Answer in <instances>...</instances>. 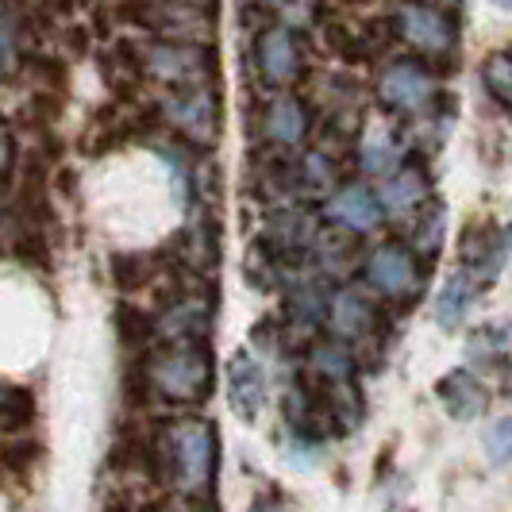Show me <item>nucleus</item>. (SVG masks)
Here are the masks:
<instances>
[{
    "mask_svg": "<svg viewBox=\"0 0 512 512\" xmlns=\"http://www.w3.org/2000/svg\"><path fill=\"white\" fill-rule=\"evenodd\" d=\"M170 462L181 489L201 493L212 482L216 466V436L205 420H181L170 428Z\"/></svg>",
    "mask_w": 512,
    "mask_h": 512,
    "instance_id": "nucleus-1",
    "label": "nucleus"
},
{
    "mask_svg": "<svg viewBox=\"0 0 512 512\" xmlns=\"http://www.w3.org/2000/svg\"><path fill=\"white\" fill-rule=\"evenodd\" d=\"M151 382L174 401H201L208 393V382H212V366H208L205 351L178 339L170 351H162L154 359Z\"/></svg>",
    "mask_w": 512,
    "mask_h": 512,
    "instance_id": "nucleus-2",
    "label": "nucleus"
},
{
    "mask_svg": "<svg viewBox=\"0 0 512 512\" xmlns=\"http://www.w3.org/2000/svg\"><path fill=\"white\" fill-rule=\"evenodd\" d=\"M378 93H382L385 108H393V112H424L436 97V81L416 62H397L382 74Z\"/></svg>",
    "mask_w": 512,
    "mask_h": 512,
    "instance_id": "nucleus-3",
    "label": "nucleus"
},
{
    "mask_svg": "<svg viewBox=\"0 0 512 512\" xmlns=\"http://www.w3.org/2000/svg\"><path fill=\"white\" fill-rule=\"evenodd\" d=\"M366 282L374 285L385 297H405L420 282V266L416 255L401 243H385L374 255L366 258Z\"/></svg>",
    "mask_w": 512,
    "mask_h": 512,
    "instance_id": "nucleus-4",
    "label": "nucleus"
},
{
    "mask_svg": "<svg viewBox=\"0 0 512 512\" xmlns=\"http://www.w3.org/2000/svg\"><path fill=\"white\" fill-rule=\"evenodd\" d=\"M397 27H401V35L409 39L412 47H420V51L428 54H443L455 43L451 20L439 8H428V4H405L397 12Z\"/></svg>",
    "mask_w": 512,
    "mask_h": 512,
    "instance_id": "nucleus-5",
    "label": "nucleus"
},
{
    "mask_svg": "<svg viewBox=\"0 0 512 512\" xmlns=\"http://www.w3.org/2000/svg\"><path fill=\"white\" fill-rule=\"evenodd\" d=\"M228 397L231 409L239 412L243 420H255L262 401H266V378H262V366L255 355L239 351L228 366Z\"/></svg>",
    "mask_w": 512,
    "mask_h": 512,
    "instance_id": "nucleus-6",
    "label": "nucleus"
},
{
    "mask_svg": "<svg viewBox=\"0 0 512 512\" xmlns=\"http://www.w3.org/2000/svg\"><path fill=\"white\" fill-rule=\"evenodd\" d=\"M382 212L385 208L378 205V197L362 185H347L328 201V216L347 231H374L382 224Z\"/></svg>",
    "mask_w": 512,
    "mask_h": 512,
    "instance_id": "nucleus-7",
    "label": "nucleus"
},
{
    "mask_svg": "<svg viewBox=\"0 0 512 512\" xmlns=\"http://www.w3.org/2000/svg\"><path fill=\"white\" fill-rule=\"evenodd\" d=\"M258 70L270 85H285L297 74V39L289 27H266L258 39Z\"/></svg>",
    "mask_w": 512,
    "mask_h": 512,
    "instance_id": "nucleus-8",
    "label": "nucleus"
},
{
    "mask_svg": "<svg viewBox=\"0 0 512 512\" xmlns=\"http://www.w3.org/2000/svg\"><path fill=\"white\" fill-rule=\"evenodd\" d=\"M439 401L447 405L451 416H459V420H478L482 412H486V389L482 382L474 378V374H466V370H451L443 382H439Z\"/></svg>",
    "mask_w": 512,
    "mask_h": 512,
    "instance_id": "nucleus-9",
    "label": "nucleus"
},
{
    "mask_svg": "<svg viewBox=\"0 0 512 512\" xmlns=\"http://www.w3.org/2000/svg\"><path fill=\"white\" fill-rule=\"evenodd\" d=\"M497 262H501V243H497V231H470L462 239V274L474 278V282H493L497 278Z\"/></svg>",
    "mask_w": 512,
    "mask_h": 512,
    "instance_id": "nucleus-10",
    "label": "nucleus"
},
{
    "mask_svg": "<svg viewBox=\"0 0 512 512\" xmlns=\"http://www.w3.org/2000/svg\"><path fill=\"white\" fill-rule=\"evenodd\" d=\"M328 320H332V332L343 339H355V335L370 332V305L362 301L355 289H339L328 305Z\"/></svg>",
    "mask_w": 512,
    "mask_h": 512,
    "instance_id": "nucleus-11",
    "label": "nucleus"
},
{
    "mask_svg": "<svg viewBox=\"0 0 512 512\" xmlns=\"http://www.w3.org/2000/svg\"><path fill=\"white\" fill-rule=\"evenodd\" d=\"M266 135L274 143L297 147L305 139V104L297 101V97H278L266 108Z\"/></svg>",
    "mask_w": 512,
    "mask_h": 512,
    "instance_id": "nucleus-12",
    "label": "nucleus"
},
{
    "mask_svg": "<svg viewBox=\"0 0 512 512\" xmlns=\"http://www.w3.org/2000/svg\"><path fill=\"white\" fill-rule=\"evenodd\" d=\"M474 293H478V282L474 278H466V274H455V278H447V285L439 289L436 297V320L443 328H455L462 316L470 312L474 305Z\"/></svg>",
    "mask_w": 512,
    "mask_h": 512,
    "instance_id": "nucleus-13",
    "label": "nucleus"
},
{
    "mask_svg": "<svg viewBox=\"0 0 512 512\" xmlns=\"http://www.w3.org/2000/svg\"><path fill=\"white\" fill-rule=\"evenodd\" d=\"M385 212L393 216H409L420 205H428V185L420 178V170H401L397 178L385 185Z\"/></svg>",
    "mask_w": 512,
    "mask_h": 512,
    "instance_id": "nucleus-14",
    "label": "nucleus"
},
{
    "mask_svg": "<svg viewBox=\"0 0 512 512\" xmlns=\"http://www.w3.org/2000/svg\"><path fill=\"white\" fill-rule=\"evenodd\" d=\"M147 62H151L154 74L166 77V81H185V77L201 74V66H205L201 51H193V47H154L147 54Z\"/></svg>",
    "mask_w": 512,
    "mask_h": 512,
    "instance_id": "nucleus-15",
    "label": "nucleus"
},
{
    "mask_svg": "<svg viewBox=\"0 0 512 512\" xmlns=\"http://www.w3.org/2000/svg\"><path fill=\"white\" fill-rule=\"evenodd\" d=\"M170 108H174L170 116L181 124V131H189V135H197V139H208V135H212V101H208V93H193V97H185V101H174Z\"/></svg>",
    "mask_w": 512,
    "mask_h": 512,
    "instance_id": "nucleus-16",
    "label": "nucleus"
},
{
    "mask_svg": "<svg viewBox=\"0 0 512 512\" xmlns=\"http://www.w3.org/2000/svg\"><path fill=\"white\" fill-rule=\"evenodd\" d=\"M397 158H401V147L393 143L389 131H370L362 139V166H366V174H393Z\"/></svg>",
    "mask_w": 512,
    "mask_h": 512,
    "instance_id": "nucleus-17",
    "label": "nucleus"
},
{
    "mask_svg": "<svg viewBox=\"0 0 512 512\" xmlns=\"http://www.w3.org/2000/svg\"><path fill=\"white\" fill-rule=\"evenodd\" d=\"M482 81H486V89L493 93V101L505 104L512 112V47L489 54L486 66H482Z\"/></svg>",
    "mask_w": 512,
    "mask_h": 512,
    "instance_id": "nucleus-18",
    "label": "nucleus"
},
{
    "mask_svg": "<svg viewBox=\"0 0 512 512\" xmlns=\"http://www.w3.org/2000/svg\"><path fill=\"white\" fill-rule=\"evenodd\" d=\"M482 447H486V459L493 466L512 462V416H501V420L489 424L486 436H482Z\"/></svg>",
    "mask_w": 512,
    "mask_h": 512,
    "instance_id": "nucleus-19",
    "label": "nucleus"
},
{
    "mask_svg": "<svg viewBox=\"0 0 512 512\" xmlns=\"http://www.w3.org/2000/svg\"><path fill=\"white\" fill-rule=\"evenodd\" d=\"M251 512H289L282 505V501H274V497H258L255 505H251Z\"/></svg>",
    "mask_w": 512,
    "mask_h": 512,
    "instance_id": "nucleus-20",
    "label": "nucleus"
},
{
    "mask_svg": "<svg viewBox=\"0 0 512 512\" xmlns=\"http://www.w3.org/2000/svg\"><path fill=\"white\" fill-rule=\"evenodd\" d=\"M497 8H505V12H512V0H493Z\"/></svg>",
    "mask_w": 512,
    "mask_h": 512,
    "instance_id": "nucleus-21",
    "label": "nucleus"
},
{
    "mask_svg": "<svg viewBox=\"0 0 512 512\" xmlns=\"http://www.w3.org/2000/svg\"><path fill=\"white\" fill-rule=\"evenodd\" d=\"M505 247H509V255H512V228L505 231Z\"/></svg>",
    "mask_w": 512,
    "mask_h": 512,
    "instance_id": "nucleus-22",
    "label": "nucleus"
},
{
    "mask_svg": "<svg viewBox=\"0 0 512 512\" xmlns=\"http://www.w3.org/2000/svg\"><path fill=\"white\" fill-rule=\"evenodd\" d=\"M389 512H401V509H389Z\"/></svg>",
    "mask_w": 512,
    "mask_h": 512,
    "instance_id": "nucleus-23",
    "label": "nucleus"
}]
</instances>
